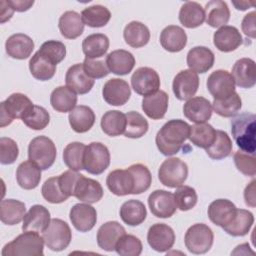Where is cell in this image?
Segmentation results:
<instances>
[{"mask_svg": "<svg viewBox=\"0 0 256 256\" xmlns=\"http://www.w3.org/2000/svg\"><path fill=\"white\" fill-rule=\"evenodd\" d=\"M105 62L108 70L116 75H127L135 66V58L133 54L124 49L110 52L106 56Z\"/></svg>", "mask_w": 256, "mask_h": 256, "instance_id": "83f0119b", "label": "cell"}, {"mask_svg": "<svg viewBox=\"0 0 256 256\" xmlns=\"http://www.w3.org/2000/svg\"><path fill=\"white\" fill-rule=\"evenodd\" d=\"M69 218L75 229L80 232H88L97 222V212L88 203H77L70 209Z\"/></svg>", "mask_w": 256, "mask_h": 256, "instance_id": "2e32d148", "label": "cell"}, {"mask_svg": "<svg viewBox=\"0 0 256 256\" xmlns=\"http://www.w3.org/2000/svg\"><path fill=\"white\" fill-rule=\"evenodd\" d=\"M50 212L43 205H33L23 218L22 230L43 232L50 224Z\"/></svg>", "mask_w": 256, "mask_h": 256, "instance_id": "d4e9b609", "label": "cell"}, {"mask_svg": "<svg viewBox=\"0 0 256 256\" xmlns=\"http://www.w3.org/2000/svg\"><path fill=\"white\" fill-rule=\"evenodd\" d=\"M232 140L222 130H216V137L213 144L206 150L207 155L213 160H221L228 157L232 152Z\"/></svg>", "mask_w": 256, "mask_h": 256, "instance_id": "bcb514c9", "label": "cell"}, {"mask_svg": "<svg viewBox=\"0 0 256 256\" xmlns=\"http://www.w3.org/2000/svg\"><path fill=\"white\" fill-rule=\"evenodd\" d=\"M26 214L25 204L15 199H5L0 204V219L6 225H17Z\"/></svg>", "mask_w": 256, "mask_h": 256, "instance_id": "74e56055", "label": "cell"}, {"mask_svg": "<svg viewBox=\"0 0 256 256\" xmlns=\"http://www.w3.org/2000/svg\"><path fill=\"white\" fill-rule=\"evenodd\" d=\"M71 128L77 133L89 131L95 123V114L93 110L85 105L76 106L68 116Z\"/></svg>", "mask_w": 256, "mask_h": 256, "instance_id": "e575fe53", "label": "cell"}, {"mask_svg": "<svg viewBox=\"0 0 256 256\" xmlns=\"http://www.w3.org/2000/svg\"><path fill=\"white\" fill-rule=\"evenodd\" d=\"M148 205L151 213L157 218H170L177 210L174 194L162 189L155 190L149 195Z\"/></svg>", "mask_w": 256, "mask_h": 256, "instance_id": "4fadbf2b", "label": "cell"}, {"mask_svg": "<svg viewBox=\"0 0 256 256\" xmlns=\"http://www.w3.org/2000/svg\"><path fill=\"white\" fill-rule=\"evenodd\" d=\"M188 176V166L180 158L171 157L162 162L158 170V179L166 187L177 188L184 184Z\"/></svg>", "mask_w": 256, "mask_h": 256, "instance_id": "52a82bcc", "label": "cell"}, {"mask_svg": "<svg viewBox=\"0 0 256 256\" xmlns=\"http://www.w3.org/2000/svg\"><path fill=\"white\" fill-rule=\"evenodd\" d=\"M179 21L186 28H196L205 21L204 8L197 2H185L179 11Z\"/></svg>", "mask_w": 256, "mask_h": 256, "instance_id": "d590c367", "label": "cell"}, {"mask_svg": "<svg viewBox=\"0 0 256 256\" xmlns=\"http://www.w3.org/2000/svg\"><path fill=\"white\" fill-rule=\"evenodd\" d=\"M73 196L88 204L96 203L103 197V188L98 181L81 175L75 185Z\"/></svg>", "mask_w": 256, "mask_h": 256, "instance_id": "7402d4cb", "label": "cell"}, {"mask_svg": "<svg viewBox=\"0 0 256 256\" xmlns=\"http://www.w3.org/2000/svg\"><path fill=\"white\" fill-rule=\"evenodd\" d=\"M147 242L153 250L166 252L175 243L174 230L165 223H155L148 230Z\"/></svg>", "mask_w": 256, "mask_h": 256, "instance_id": "5bb4252c", "label": "cell"}, {"mask_svg": "<svg viewBox=\"0 0 256 256\" xmlns=\"http://www.w3.org/2000/svg\"><path fill=\"white\" fill-rule=\"evenodd\" d=\"M50 104L57 112H71L76 107L77 95L68 86H59L52 91L50 95Z\"/></svg>", "mask_w": 256, "mask_h": 256, "instance_id": "d6a6232c", "label": "cell"}, {"mask_svg": "<svg viewBox=\"0 0 256 256\" xmlns=\"http://www.w3.org/2000/svg\"><path fill=\"white\" fill-rule=\"evenodd\" d=\"M242 107V100L237 92H234L227 98L214 99L212 109L221 117L229 118L237 115Z\"/></svg>", "mask_w": 256, "mask_h": 256, "instance_id": "c3c4849f", "label": "cell"}, {"mask_svg": "<svg viewBox=\"0 0 256 256\" xmlns=\"http://www.w3.org/2000/svg\"><path fill=\"white\" fill-rule=\"evenodd\" d=\"M0 7H1V12H0V17L1 23H5L6 21L10 20L13 13H14V9L11 7V5L9 4L8 1L6 0H2L0 2Z\"/></svg>", "mask_w": 256, "mask_h": 256, "instance_id": "03108f58", "label": "cell"}, {"mask_svg": "<svg viewBox=\"0 0 256 256\" xmlns=\"http://www.w3.org/2000/svg\"><path fill=\"white\" fill-rule=\"evenodd\" d=\"M212 110L210 101L201 96L188 99L183 106L184 116L195 124L207 122L211 118Z\"/></svg>", "mask_w": 256, "mask_h": 256, "instance_id": "e0dca14e", "label": "cell"}, {"mask_svg": "<svg viewBox=\"0 0 256 256\" xmlns=\"http://www.w3.org/2000/svg\"><path fill=\"white\" fill-rule=\"evenodd\" d=\"M207 89L214 99H224L235 91V82L231 73L226 70H215L207 78Z\"/></svg>", "mask_w": 256, "mask_h": 256, "instance_id": "8fae6325", "label": "cell"}, {"mask_svg": "<svg viewBox=\"0 0 256 256\" xmlns=\"http://www.w3.org/2000/svg\"><path fill=\"white\" fill-rule=\"evenodd\" d=\"M82 64L85 73L92 79H101L110 73L104 60L85 58Z\"/></svg>", "mask_w": 256, "mask_h": 256, "instance_id": "91938a15", "label": "cell"}, {"mask_svg": "<svg viewBox=\"0 0 256 256\" xmlns=\"http://www.w3.org/2000/svg\"><path fill=\"white\" fill-rule=\"evenodd\" d=\"M5 49L8 56L14 59H27L34 49V42L31 37L23 33H16L8 37L5 42Z\"/></svg>", "mask_w": 256, "mask_h": 256, "instance_id": "484cf974", "label": "cell"}, {"mask_svg": "<svg viewBox=\"0 0 256 256\" xmlns=\"http://www.w3.org/2000/svg\"><path fill=\"white\" fill-rule=\"evenodd\" d=\"M236 168L244 175L254 177L256 174L255 154H249L242 150H238L233 156Z\"/></svg>", "mask_w": 256, "mask_h": 256, "instance_id": "6f0895ef", "label": "cell"}, {"mask_svg": "<svg viewBox=\"0 0 256 256\" xmlns=\"http://www.w3.org/2000/svg\"><path fill=\"white\" fill-rule=\"evenodd\" d=\"M255 180H252L244 190V199L246 205L250 207H255L256 205V197H255Z\"/></svg>", "mask_w": 256, "mask_h": 256, "instance_id": "be15d7a7", "label": "cell"}, {"mask_svg": "<svg viewBox=\"0 0 256 256\" xmlns=\"http://www.w3.org/2000/svg\"><path fill=\"white\" fill-rule=\"evenodd\" d=\"M174 199L177 208H179L181 211H188L196 205L198 196L194 188L186 185H181L177 187L174 193Z\"/></svg>", "mask_w": 256, "mask_h": 256, "instance_id": "db71d44e", "label": "cell"}, {"mask_svg": "<svg viewBox=\"0 0 256 256\" xmlns=\"http://www.w3.org/2000/svg\"><path fill=\"white\" fill-rule=\"evenodd\" d=\"M256 13L255 11H252L248 14H246L242 20L241 23V28L244 34L250 38H255L256 37Z\"/></svg>", "mask_w": 256, "mask_h": 256, "instance_id": "6125c7cd", "label": "cell"}, {"mask_svg": "<svg viewBox=\"0 0 256 256\" xmlns=\"http://www.w3.org/2000/svg\"><path fill=\"white\" fill-rule=\"evenodd\" d=\"M106 184L108 189L117 196L133 194L134 191V177L128 168L111 171L106 178Z\"/></svg>", "mask_w": 256, "mask_h": 256, "instance_id": "ac0fdd59", "label": "cell"}, {"mask_svg": "<svg viewBox=\"0 0 256 256\" xmlns=\"http://www.w3.org/2000/svg\"><path fill=\"white\" fill-rule=\"evenodd\" d=\"M86 146L81 142H71L63 150V161L65 165L74 171L84 169L83 159Z\"/></svg>", "mask_w": 256, "mask_h": 256, "instance_id": "7dc6e473", "label": "cell"}, {"mask_svg": "<svg viewBox=\"0 0 256 256\" xmlns=\"http://www.w3.org/2000/svg\"><path fill=\"white\" fill-rule=\"evenodd\" d=\"M149 128L147 120L139 112L130 111L126 114V128L124 135L127 138H140L144 136Z\"/></svg>", "mask_w": 256, "mask_h": 256, "instance_id": "681fc988", "label": "cell"}, {"mask_svg": "<svg viewBox=\"0 0 256 256\" xmlns=\"http://www.w3.org/2000/svg\"><path fill=\"white\" fill-rule=\"evenodd\" d=\"M19 155L17 143L9 137L0 138V162L3 165H9L16 161Z\"/></svg>", "mask_w": 256, "mask_h": 256, "instance_id": "680465c9", "label": "cell"}, {"mask_svg": "<svg viewBox=\"0 0 256 256\" xmlns=\"http://www.w3.org/2000/svg\"><path fill=\"white\" fill-rule=\"evenodd\" d=\"M254 223L253 214L245 209H237L236 214L233 220L225 227L223 230L234 237L245 236L250 231L252 225Z\"/></svg>", "mask_w": 256, "mask_h": 256, "instance_id": "60d3db41", "label": "cell"}, {"mask_svg": "<svg viewBox=\"0 0 256 256\" xmlns=\"http://www.w3.org/2000/svg\"><path fill=\"white\" fill-rule=\"evenodd\" d=\"M231 132L237 146L244 152L255 154L256 150V116L253 113H242L231 121Z\"/></svg>", "mask_w": 256, "mask_h": 256, "instance_id": "7a4b0ae2", "label": "cell"}, {"mask_svg": "<svg viewBox=\"0 0 256 256\" xmlns=\"http://www.w3.org/2000/svg\"><path fill=\"white\" fill-rule=\"evenodd\" d=\"M109 49V38L102 33L88 35L82 42V50L86 58L97 59L103 57Z\"/></svg>", "mask_w": 256, "mask_h": 256, "instance_id": "ab89813d", "label": "cell"}, {"mask_svg": "<svg viewBox=\"0 0 256 256\" xmlns=\"http://www.w3.org/2000/svg\"><path fill=\"white\" fill-rule=\"evenodd\" d=\"M216 137V130L208 123H198L190 127L189 140L197 147L207 149Z\"/></svg>", "mask_w": 256, "mask_h": 256, "instance_id": "ee69618b", "label": "cell"}, {"mask_svg": "<svg viewBox=\"0 0 256 256\" xmlns=\"http://www.w3.org/2000/svg\"><path fill=\"white\" fill-rule=\"evenodd\" d=\"M102 96L109 105L122 106L129 100L131 96V89L125 80L112 78L104 84Z\"/></svg>", "mask_w": 256, "mask_h": 256, "instance_id": "9a60e30c", "label": "cell"}, {"mask_svg": "<svg viewBox=\"0 0 256 256\" xmlns=\"http://www.w3.org/2000/svg\"><path fill=\"white\" fill-rule=\"evenodd\" d=\"M34 106L25 94H11L0 103V126L10 125L14 119H25L32 112Z\"/></svg>", "mask_w": 256, "mask_h": 256, "instance_id": "277c9868", "label": "cell"}, {"mask_svg": "<svg viewBox=\"0 0 256 256\" xmlns=\"http://www.w3.org/2000/svg\"><path fill=\"white\" fill-rule=\"evenodd\" d=\"M204 11L206 23L213 28L225 26L230 19V10L228 5L222 0L209 1L205 5Z\"/></svg>", "mask_w": 256, "mask_h": 256, "instance_id": "4dcf8cb0", "label": "cell"}, {"mask_svg": "<svg viewBox=\"0 0 256 256\" xmlns=\"http://www.w3.org/2000/svg\"><path fill=\"white\" fill-rule=\"evenodd\" d=\"M125 42L133 48H141L150 40V31L148 27L139 21H131L123 31Z\"/></svg>", "mask_w": 256, "mask_h": 256, "instance_id": "8d00e7d4", "label": "cell"}, {"mask_svg": "<svg viewBox=\"0 0 256 256\" xmlns=\"http://www.w3.org/2000/svg\"><path fill=\"white\" fill-rule=\"evenodd\" d=\"M235 85L249 89L256 84V64L250 58H241L235 62L231 73Z\"/></svg>", "mask_w": 256, "mask_h": 256, "instance_id": "d6986e66", "label": "cell"}, {"mask_svg": "<svg viewBox=\"0 0 256 256\" xmlns=\"http://www.w3.org/2000/svg\"><path fill=\"white\" fill-rule=\"evenodd\" d=\"M66 86L72 89L76 94H87L94 86L95 80L90 78L83 69L82 63L70 66L65 75Z\"/></svg>", "mask_w": 256, "mask_h": 256, "instance_id": "ffe728a7", "label": "cell"}, {"mask_svg": "<svg viewBox=\"0 0 256 256\" xmlns=\"http://www.w3.org/2000/svg\"><path fill=\"white\" fill-rule=\"evenodd\" d=\"M102 131L108 136L115 137L124 134L126 128V114L118 110H109L101 118Z\"/></svg>", "mask_w": 256, "mask_h": 256, "instance_id": "7bdbcfd3", "label": "cell"}, {"mask_svg": "<svg viewBox=\"0 0 256 256\" xmlns=\"http://www.w3.org/2000/svg\"><path fill=\"white\" fill-rule=\"evenodd\" d=\"M125 233V228L119 222L108 221L97 231V244L101 249L111 252L115 250L116 243Z\"/></svg>", "mask_w": 256, "mask_h": 256, "instance_id": "cb8c5ba5", "label": "cell"}, {"mask_svg": "<svg viewBox=\"0 0 256 256\" xmlns=\"http://www.w3.org/2000/svg\"><path fill=\"white\" fill-rule=\"evenodd\" d=\"M110 164V152L108 148L100 142H92L86 146L84 152V169L93 175L103 173Z\"/></svg>", "mask_w": 256, "mask_h": 256, "instance_id": "9c48e42d", "label": "cell"}, {"mask_svg": "<svg viewBox=\"0 0 256 256\" xmlns=\"http://www.w3.org/2000/svg\"><path fill=\"white\" fill-rule=\"evenodd\" d=\"M44 239L38 232L23 231L2 249V256H39L43 255Z\"/></svg>", "mask_w": 256, "mask_h": 256, "instance_id": "3957f363", "label": "cell"}, {"mask_svg": "<svg viewBox=\"0 0 256 256\" xmlns=\"http://www.w3.org/2000/svg\"><path fill=\"white\" fill-rule=\"evenodd\" d=\"M214 234L211 228L203 223H196L190 226L184 237V243L192 254H204L213 245Z\"/></svg>", "mask_w": 256, "mask_h": 256, "instance_id": "8992f818", "label": "cell"}, {"mask_svg": "<svg viewBox=\"0 0 256 256\" xmlns=\"http://www.w3.org/2000/svg\"><path fill=\"white\" fill-rule=\"evenodd\" d=\"M38 51L55 65L64 60L66 56L65 45L62 42L56 40H48L44 42Z\"/></svg>", "mask_w": 256, "mask_h": 256, "instance_id": "11a10c76", "label": "cell"}, {"mask_svg": "<svg viewBox=\"0 0 256 256\" xmlns=\"http://www.w3.org/2000/svg\"><path fill=\"white\" fill-rule=\"evenodd\" d=\"M8 2L11 5V7L14 9V11H17V12L27 11L34 4L33 0H8Z\"/></svg>", "mask_w": 256, "mask_h": 256, "instance_id": "e7e4bbea", "label": "cell"}, {"mask_svg": "<svg viewBox=\"0 0 256 256\" xmlns=\"http://www.w3.org/2000/svg\"><path fill=\"white\" fill-rule=\"evenodd\" d=\"M187 65L196 73H205L212 68L215 61L214 53L205 46H196L187 53Z\"/></svg>", "mask_w": 256, "mask_h": 256, "instance_id": "4316f807", "label": "cell"}, {"mask_svg": "<svg viewBox=\"0 0 256 256\" xmlns=\"http://www.w3.org/2000/svg\"><path fill=\"white\" fill-rule=\"evenodd\" d=\"M199 87L198 74L190 69L181 70L173 79L172 89L178 100L184 101L192 98Z\"/></svg>", "mask_w": 256, "mask_h": 256, "instance_id": "7c38bea8", "label": "cell"}, {"mask_svg": "<svg viewBox=\"0 0 256 256\" xmlns=\"http://www.w3.org/2000/svg\"><path fill=\"white\" fill-rule=\"evenodd\" d=\"M142 242L131 234H124L120 237L115 246V251L121 256H139L142 253Z\"/></svg>", "mask_w": 256, "mask_h": 256, "instance_id": "816d5d0a", "label": "cell"}, {"mask_svg": "<svg viewBox=\"0 0 256 256\" xmlns=\"http://www.w3.org/2000/svg\"><path fill=\"white\" fill-rule=\"evenodd\" d=\"M81 17L84 25L92 28L104 27L111 18V12L102 5H93L82 10Z\"/></svg>", "mask_w": 256, "mask_h": 256, "instance_id": "f6af8a7d", "label": "cell"}, {"mask_svg": "<svg viewBox=\"0 0 256 256\" xmlns=\"http://www.w3.org/2000/svg\"><path fill=\"white\" fill-rule=\"evenodd\" d=\"M41 193L43 198L52 204L62 203L68 199V197L62 192L60 188L58 176L47 179L42 185Z\"/></svg>", "mask_w": 256, "mask_h": 256, "instance_id": "f5cc1de1", "label": "cell"}, {"mask_svg": "<svg viewBox=\"0 0 256 256\" xmlns=\"http://www.w3.org/2000/svg\"><path fill=\"white\" fill-rule=\"evenodd\" d=\"M45 245L52 251L66 249L72 239V232L69 225L58 218L51 219L49 226L42 232Z\"/></svg>", "mask_w": 256, "mask_h": 256, "instance_id": "ba28073f", "label": "cell"}, {"mask_svg": "<svg viewBox=\"0 0 256 256\" xmlns=\"http://www.w3.org/2000/svg\"><path fill=\"white\" fill-rule=\"evenodd\" d=\"M232 4L235 6V8L237 10H241V11L247 10L249 7H253L254 6V2H247V1H240V2L233 1Z\"/></svg>", "mask_w": 256, "mask_h": 256, "instance_id": "003e7915", "label": "cell"}, {"mask_svg": "<svg viewBox=\"0 0 256 256\" xmlns=\"http://www.w3.org/2000/svg\"><path fill=\"white\" fill-rule=\"evenodd\" d=\"M190 127L181 119H172L166 122L156 134L155 142L158 150L165 156L177 154L189 138Z\"/></svg>", "mask_w": 256, "mask_h": 256, "instance_id": "6da1fadb", "label": "cell"}, {"mask_svg": "<svg viewBox=\"0 0 256 256\" xmlns=\"http://www.w3.org/2000/svg\"><path fill=\"white\" fill-rule=\"evenodd\" d=\"M22 122L30 129L43 130L50 122V114L44 107L35 105L32 112Z\"/></svg>", "mask_w": 256, "mask_h": 256, "instance_id": "9f6ffc18", "label": "cell"}, {"mask_svg": "<svg viewBox=\"0 0 256 256\" xmlns=\"http://www.w3.org/2000/svg\"><path fill=\"white\" fill-rule=\"evenodd\" d=\"M131 85L137 94L148 96L159 90L160 77L150 67H139L131 77Z\"/></svg>", "mask_w": 256, "mask_h": 256, "instance_id": "30bf717a", "label": "cell"}, {"mask_svg": "<svg viewBox=\"0 0 256 256\" xmlns=\"http://www.w3.org/2000/svg\"><path fill=\"white\" fill-rule=\"evenodd\" d=\"M169 97L163 90L145 96L142 100V110L144 113L153 120L162 119L168 109Z\"/></svg>", "mask_w": 256, "mask_h": 256, "instance_id": "f1b7e54d", "label": "cell"}, {"mask_svg": "<svg viewBox=\"0 0 256 256\" xmlns=\"http://www.w3.org/2000/svg\"><path fill=\"white\" fill-rule=\"evenodd\" d=\"M120 217L122 221L129 226H138L144 222L147 216L145 205L135 199L124 202L120 208Z\"/></svg>", "mask_w": 256, "mask_h": 256, "instance_id": "f35d334b", "label": "cell"}, {"mask_svg": "<svg viewBox=\"0 0 256 256\" xmlns=\"http://www.w3.org/2000/svg\"><path fill=\"white\" fill-rule=\"evenodd\" d=\"M56 66L49 59L37 51L29 61V70L31 75L40 81L50 80L56 72Z\"/></svg>", "mask_w": 256, "mask_h": 256, "instance_id": "b9f144b4", "label": "cell"}, {"mask_svg": "<svg viewBox=\"0 0 256 256\" xmlns=\"http://www.w3.org/2000/svg\"><path fill=\"white\" fill-rule=\"evenodd\" d=\"M16 179L21 188L25 190L34 189L40 183L41 168L30 160L24 161L17 168Z\"/></svg>", "mask_w": 256, "mask_h": 256, "instance_id": "1f68e13d", "label": "cell"}, {"mask_svg": "<svg viewBox=\"0 0 256 256\" xmlns=\"http://www.w3.org/2000/svg\"><path fill=\"white\" fill-rule=\"evenodd\" d=\"M213 43L219 51L231 52L243 43V38L236 27L225 25L216 30L213 35Z\"/></svg>", "mask_w": 256, "mask_h": 256, "instance_id": "603a6c76", "label": "cell"}, {"mask_svg": "<svg viewBox=\"0 0 256 256\" xmlns=\"http://www.w3.org/2000/svg\"><path fill=\"white\" fill-rule=\"evenodd\" d=\"M160 44L168 52H179L187 44L186 32L180 26L169 25L160 34Z\"/></svg>", "mask_w": 256, "mask_h": 256, "instance_id": "f546056e", "label": "cell"}, {"mask_svg": "<svg viewBox=\"0 0 256 256\" xmlns=\"http://www.w3.org/2000/svg\"><path fill=\"white\" fill-rule=\"evenodd\" d=\"M237 208L228 199H216L210 203L207 213L210 221L220 227L227 226L234 218Z\"/></svg>", "mask_w": 256, "mask_h": 256, "instance_id": "44dd1931", "label": "cell"}, {"mask_svg": "<svg viewBox=\"0 0 256 256\" xmlns=\"http://www.w3.org/2000/svg\"><path fill=\"white\" fill-rule=\"evenodd\" d=\"M57 150L54 142L47 136L33 138L28 146V158L41 170L49 169L55 162Z\"/></svg>", "mask_w": 256, "mask_h": 256, "instance_id": "5b68a950", "label": "cell"}, {"mask_svg": "<svg viewBox=\"0 0 256 256\" xmlns=\"http://www.w3.org/2000/svg\"><path fill=\"white\" fill-rule=\"evenodd\" d=\"M61 35L66 39H75L84 31V23L82 17L76 11L64 12L58 22Z\"/></svg>", "mask_w": 256, "mask_h": 256, "instance_id": "836d02e7", "label": "cell"}, {"mask_svg": "<svg viewBox=\"0 0 256 256\" xmlns=\"http://www.w3.org/2000/svg\"><path fill=\"white\" fill-rule=\"evenodd\" d=\"M134 177V191L133 194H141L147 191L152 182L150 170L143 164L137 163L128 167Z\"/></svg>", "mask_w": 256, "mask_h": 256, "instance_id": "f907efd6", "label": "cell"}, {"mask_svg": "<svg viewBox=\"0 0 256 256\" xmlns=\"http://www.w3.org/2000/svg\"><path fill=\"white\" fill-rule=\"evenodd\" d=\"M82 174L74 170H68L58 176V181L62 192L69 198L73 196L75 185Z\"/></svg>", "mask_w": 256, "mask_h": 256, "instance_id": "94428289", "label": "cell"}]
</instances>
